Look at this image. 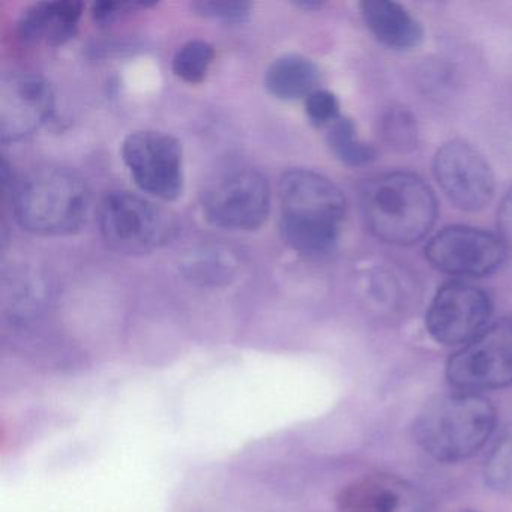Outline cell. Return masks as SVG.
<instances>
[{"label":"cell","instance_id":"obj_1","mask_svg":"<svg viewBox=\"0 0 512 512\" xmlns=\"http://www.w3.org/2000/svg\"><path fill=\"white\" fill-rule=\"evenodd\" d=\"M278 197L287 247L308 257L331 253L346 217L340 188L319 173L295 169L281 176Z\"/></svg>","mask_w":512,"mask_h":512},{"label":"cell","instance_id":"obj_2","mask_svg":"<svg viewBox=\"0 0 512 512\" xmlns=\"http://www.w3.org/2000/svg\"><path fill=\"white\" fill-rule=\"evenodd\" d=\"M361 208L370 232L392 245L416 244L437 218L433 190L419 176L406 172L371 179L362 190Z\"/></svg>","mask_w":512,"mask_h":512},{"label":"cell","instance_id":"obj_3","mask_svg":"<svg viewBox=\"0 0 512 512\" xmlns=\"http://www.w3.org/2000/svg\"><path fill=\"white\" fill-rule=\"evenodd\" d=\"M496 422V409L482 395H442L416 418V442L436 460L455 463L475 455L493 436Z\"/></svg>","mask_w":512,"mask_h":512},{"label":"cell","instance_id":"obj_4","mask_svg":"<svg viewBox=\"0 0 512 512\" xmlns=\"http://www.w3.org/2000/svg\"><path fill=\"white\" fill-rule=\"evenodd\" d=\"M88 208V187L64 167L31 170L14 193L17 221L38 236L71 235L82 227Z\"/></svg>","mask_w":512,"mask_h":512},{"label":"cell","instance_id":"obj_5","mask_svg":"<svg viewBox=\"0 0 512 512\" xmlns=\"http://www.w3.org/2000/svg\"><path fill=\"white\" fill-rule=\"evenodd\" d=\"M98 227L112 250L136 256L167 244L175 233V220L139 194L115 191L101 200Z\"/></svg>","mask_w":512,"mask_h":512},{"label":"cell","instance_id":"obj_6","mask_svg":"<svg viewBox=\"0 0 512 512\" xmlns=\"http://www.w3.org/2000/svg\"><path fill=\"white\" fill-rule=\"evenodd\" d=\"M203 212L215 226L259 229L271 212V188L262 173L233 167L218 173L202 194Z\"/></svg>","mask_w":512,"mask_h":512},{"label":"cell","instance_id":"obj_7","mask_svg":"<svg viewBox=\"0 0 512 512\" xmlns=\"http://www.w3.org/2000/svg\"><path fill=\"white\" fill-rule=\"evenodd\" d=\"M446 377L461 392L506 388L512 385V319L497 320L464 344L446 365Z\"/></svg>","mask_w":512,"mask_h":512},{"label":"cell","instance_id":"obj_8","mask_svg":"<svg viewBox=\"0 0 512 512\" xmlns=\"http://www.w3.org/2000/svg\"><path fill=\"white\" fill-rule=\"evenodd\" d=\"M122 160L140 190L166 202L181 196L184 166L175 137L154 130L131 133L122 143Z\"/></svg>","mask_w":512,"mask_h":512},{"label":"cell","instance_id":"obj_9","mask_svg":"<svg viewBox=\"0 0 512 512\" xmlns=\"http://www.w3.org/2000/svg\"><path fill=\"white\" fill-rule=\"evenodd\" d=\"M491 302L487 293L466 281L440 287L428 308V332L437 343L464 346L488 326Z\"/></svg>","mask_w":512,"mask_h":512},{"label":"cell","instance_id":"obj_10","mask_svg":"<svg viewBox=\"0 0 512 512\" xmlns=\"http://www.w3.org/2000/svg\"><path fill=\"white\" fill-rule=\"evenodd\" d=\"M502 239L467 226L446 227L425 248L428 262L437 271L455 277H485L505 262Z\"/></svg>","mask_w":512,"mask_h":512},{"label":"cell","instance_id":"obj_11","mask_svg":"<svg viewBox=\"0 0 512 512\" xmlns=\"http://www.w3.org/2000/svg\"><path fill=\"white\" fill-rule=\"evenodd\" d=\"M443 193L461 211L478 212L494 196V175L484 155L463 140H451L434 157Z\"/></svg>","mask_w":512,"mask_h":512},{"label":"cell","instance_id":"obj_12","mask_svg":"<svg viewBox=\"0 0 512 512\" xmlns=\"http://www.w3.org/2000/svg\"><path fill=\"white\" fill-rule=\"evenodd\" d=\"M55 95L46 80L34 74L8 77L0 89V134L17 142L40 130L53 113Z\"/></svg>","mask_w":512,"mask_h":512},{"label":"cell","instance_id":"obj_13","mask_svg":"<svg viewBox=\"0 0 512 512\" xmlns=\"http://www.w3.org/2000/svg\"><path fill=\"white\" fill-rule=\"evenodd\" d=\"M338 512H430L424 493L394 475L365 476L343 491Z\"/></svg>","mask_w":512,"mask_h":512},{"label":"cell","instance_id":"obj_14","mask_svg":"<svg viewBox=\"0 0 512 512\" xmlns=\"http://www.w3.org/2000/svg\"><path fill=\"white\" fill-rule=\"evenodd\" d=\"M83 4L77 0L38 2L23 13L19 35L29 43L62 46L76 35Z\"/></svg>","mask_w":512,"mask_h":512},{"label":"cell","instance_id":"obj_15","mask_svg":"<svg viewBox=\"0 0 512 512\" xmlns=\"http://www.w3.org/2000/svg\"><path fill=\"white\" fill-rule=\"evenodd\" d=\"M361 14L371 34L389 49H415L424 40L421 23L397 2L364 0Z\"/></svg>","mask_w":512,"mask_h":512},{"label":"cell","instance_id":"obj_16","mask_svg":"<svg viewBox=\"0 0 512 512\" xmlns=\"http://www.w3.org/2000/svg\"><path fill=\"white\" fill-rule=\"evenodd\" d=\"M320 82V71L311 59L301 55L278 58L266 71L265 85L278 100H307Z\"/></svg>","mask_w":512,"mask_h":512},{"label":"cell","instance_id":"obj_17","mask_svg":"<svg viewBox=\"0 0 512 512\" xmlns=\"http://www.w3.org/2000/svg\"><path fill=\"white\" fill-rule=\"evenodd\" d=\"M328 145L335 157L347 166H364L374 160V149L365 145L350 119L338 118L328 127Z\"/></svg>","mask_w":512,"mask_h":512},{"label":"cell","instance_id":"obj_18","mask_svg":"<svg viewBox=\"0 0 512 512\" xmlns=\"http://www.w3.org/2000/svg\"><path fill=\"white\" fill-rule=\"evenodd\" d=\"M215 50L203 40L188 41L173 58V73L190 85H199L214 64Z\"/></svg>","mask_w":512,"mask_h":512},{"label":"cell","instance_id":"obj_19","mask_svg":"<svg viewBox=\"0 0 512 512\" xmlns=\"http://www.w3.org/2000/svg\"><path fill=\"white\" fill-rule=\"evenodd\" d=\"M485 481L499 493H512V431L500 437L488 457Z\"/></svg>","mask_w":512,"mask_h":512},{"label":"cell","instance_id":"obj_20","mask_svg":"<svg viewBox=\"0 0 512 512\" xmlns=\"http://www.w3.org/2000/svg\"><path fill=\"white\" fill-rule=\"evenodd\" d=\"M383 136L386 142L401 151L413 148L418 137L415 119L404 110H392L383 119Z\"/></svg>","mask_w":512,"mask_h":512},{"label":"cell","instance_id":"obj_21","mask_svg":"<svg viewBox=\"0 0 512 512\" xmlns=\"http://www.w3.org/2000/svg\"><path fill=\"white\" fill-rule=\"evenodd\" d=\"M193 8L197 14L206 19L242 23L250 17L253 5L250 2H236V0H200V2H194Z\"/></svg>","mask_w":512,"mask_h":512},{"label":"cell","instance_id":"obj_22","mask_svg":"<svg viewBox=\"0 0 512 512\" xmlns=\"http://www.w3.org/2000/svg\"><path fill=\"white\" fill-rule=\"evenodd\" d=\"M305 112L316 127H329L341 118L338 98L325 89H317L305 100Z\"/></svg>","mask_w":512,"mask_h":512},{"label":"cell","instance_id":"obj_23","mask_svg":"<svg viewBox=\"0 0 512 512\" xmlns=\"http://www.w3.org/2000/svg\"><path fill=\"white\" fill-rule=\"evenodd\" d=\"M136 7H148L146 4H133V2H98L92 8V17L100 25H107L118 19L122 13Z\"/></svg>","mask_w":512,"mask_h":512},{"label":"cell","instance_id":"obj_24","mask_svg":"<svg viewBox=\"0 0 512 512\" xmlns=\"http://www.w3.org/2000/svg\"><path fill=\"white\" fill-rule=\"evenodd\" d=\"M497 226H499L500 239L506 250L512 251V188L503 197L497 212Z\"/></svg>","mask_w":512,"mask_h":512},{"label":"cell","instance_id":"obj_25","mask_svg":"<svg viewBox=\"0 0 512 512\" xmlns=\"http://www.w3.org/2000/svg\"><path fill=\"white\" fill-rule=\"evenodd\" d=\"M299 8H307V10H317V8L322 7V4L319 2H311V0H307V2H298Z\"/></svg>","mask_w":512,"mask_h":512},{"label":"cell","instance_id":"obj_26","mask_svg":"<svg viewBox=\"0 0 512 512\" xmlns=\"http://www.w3.org/2000/svg\"><path fill=\"white\" fill-rule=\"evenodd\" d=\"M467 512H475V511H467Z\"/></svg>","mask_w":512,"mask_h":512}]
</instances>
